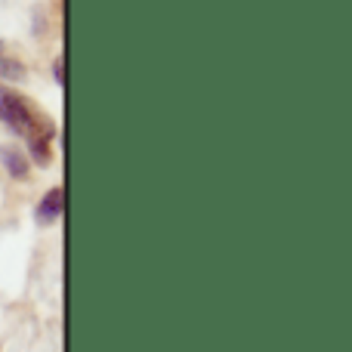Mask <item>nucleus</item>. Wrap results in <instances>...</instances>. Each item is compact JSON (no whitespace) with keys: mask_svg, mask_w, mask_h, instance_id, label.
Returning a JSON list of instances; mask_svg holds the SVG:
<instances>
[{"mask_svg":"<svg viewBox=\"0 0 352 352\" xmlns=\"http://www.w3.org/2000/svg\"><path fill=\"white\" fill-rule=\"evenodd\" d=\"M0 124H6L12 133L28 140L37 164H50V146L56 140V127L31 109L28 99H22L6 87H0Z\"/></svg>","mask_w":352,"mask_h":352,"instance_id":"nucleus-1","label":"nucleus"},{"mask_svg":"<svg viewBox=\"0 0 352 352\" xmlns=\"http://www.w3.org/2000/svg\"><path fill=\"white\" fill-rule=\"evenodd\" d=\"M62 210H65V188H62V186H53V188H50V192L41 198V204H37V223H43V226L59 223Z\"/></svg>","mask_w":352,"mask_h":352,"instance_id":"nucleus-2","label":"nucleus"},{"mask_svg":"<svg viewBox=\"0 0 352 352\" xmlns=\"http://www.w3.org/2000/svg\"><path fill=\"white\" fill-rule=\"evenodd\" d=\"M0 164L6 167V173L12 176V179H25L31 170V164H28V158H25L22 152H16L12 146H3L0 148Z\"/></svg>","mask_w":352,"mask_h":352,"instance_id":"nucleus-3","label":"nucleus"},{"mask_svg":"<svg viewBox=\"0 0 352 352\" xmlns=\"http://www.w3.org/2000/svg\"><path fill=\"white\" fill-rule=\"evenodd\" d=\"M0 80H6V84L25 80V65L10 53V50H6L3 41H0Z\"/></svg>","mask_w":352,"mask_h":352,"instance_id":"nucleus-4","label":"nucleus"},{"mask_svg":"<svg viewBox=\"0 0 352 352\" xmlns=\"http://www.w3.org/2000/svg\"><path fill=\"white\" fill-rule=\"evenodd\" d=\"M53 78H56V84H59V87H65V56H56V62H53Z\"/></svg>","mask_w":352,"mask_h":352,"instance_id":"nucleus-5","label":"nucleus"}]
</instances>
